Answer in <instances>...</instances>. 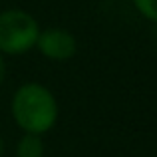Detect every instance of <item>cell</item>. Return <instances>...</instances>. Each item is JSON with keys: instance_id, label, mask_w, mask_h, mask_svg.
I'll return each instance as SVG.
<instances>
[{"instance_id": "52a82bcc", "label": "cell", "mask_w": 157, "mask_h": 157, "mask_svg": "<svg viewBox=\"0 0 157 157\" xmlns=\"http://www.w3.org/2000/svg\"><path fill=\"white\" fill-rule=\"evenodd\" d=\"M2 151H4V145H2V139H0V157H2Z\"/></svg>"}, {"instance_id": "5b68a950", "label": "cell", "mask_w": 157, "mask_h": 157, "mask_svg": "<svg viewBox=\"0 0 157 157\" xmlns=\"http://www.w3.org/2000/svg\"><path fill=\"white\" fill-rule=\"evenodd\" d=\"M133 4L145 18L157 22V0H133Z\"/></svg>"}, {"instance_id": "277c9868", "label": "cell", "mask_w": 157, "mask_h": 157, "mask_svg": "<svg viewBox=\"0 0 157 157\" xmlns=\"http://www.w3.org/2000/svg\"><path fill=\"white\" fill-rule=\"evenodd\" d=\"M16 155L18 157H42L44 155V143H42V139H40V135L26 133L20 139Z\"/></svg>"}, {"instance_id": "6da1fadb", "label": "cell", "mask_w": 157, "mask_h": 157, "mask_svg": "<svg viewBox=\"0 0 157 157\" xmlns=\"http://www.w3.org/2000/svg\"><path fill=\"white\" fill-rule=\"evenodd\" d=\"M12 115L26 133H44L58 119V104L50 90L40 84H24L12 100Z\"/></svg>"}, {"instance_id": "7a4b0ae2", "label": "cell", "mask_w": 157, "mask_h": 157, "mask_svg": "<svg viewBox=\"0 0 157 157\" xmlns=\"http://www.w3.org/2000/svg\"><path fill=\"white\" fill-rule=\"evenodd\" d=\"M38 22L24 10H6L0 14V52L24 54L36 46Z\"/></svg>"}, {"instance_id": "8992f818", "label": "cell", "mask_w": 157, "mask_h": 157, "mask_svg": "<svg viewBox=\"0 0 157 157\" xmlns=\"http://www.w3.org/2000/svg\"><path fill=\"white\" fill-rule=\"evenodd\" d=\"M4 80V62H2V56H0V84Z\"/></svg>"}, {"instance_id": "3957f363", "label": "cell", "mask_w": 157, "mask_h": 157, "mask_svg": "<svg viewBox=\"0 0 157 157\" xmlns=\"http://www.w3.org/2000/svg\"><path fill=\"white\" fill-rule=\"evenodd\" d=\"M38 50L50 60H70L76 54V38L62 28H50L38 34Z\"/></svg>"}]
</instances>
